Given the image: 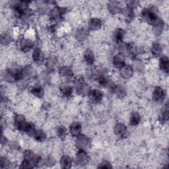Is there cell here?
Segmentation results:
<instances>
[{"label": "cell", "instance_id": "obj_1", "mask_svg": "<svg viewBox=\"0 0 169 169\" xmlns=\"http://www.w3.org/2000/svg\"><path fill=\"white\" fill-rule=\"evenodd\" d=\"M153 97L155 101H160L165 97V92L161 87H156L153 92Z\"/></svg>", "mask_w": 169, "mask_h": 169}, {"label": "cell", "instance_id": "obj_2", "mask_svg": "<svg viewBox=\"0 0 169 169\" xmlns=\"http://www.w3.org/2000/svg\"><path fill=\"white\" fill-rule=\"evenodd\" d=\"M102 95L101 91L99 90H94L90 93V99L91 101H93L94 103H97V102H100L102 100Z\"/></svg>", "mask_w": 169, "mask_h": 169}, {"label": "cell", "instance_id": "obj_3", "mask_svg": "<svg viewBox=\"0 0 169 169\" xmlns=\"http://www.w3.org/2000/svg\"><path fill=\"white\" fill-rule=\"evenodd\" d=\"M27 122H25V119L22 116H17L15 118V125L19 130H24Z\"/></svg>", "mask_w": 169, "mask_h": 169}, {"label": "cell", "instance_id": "obj_4", "mask_svg": "<svg viewBox=\"0 0 169 169\" xmlns=\"http://www.w3.org/2000/svg\"><path fill=\"white\" fill-rule=\"evenodd\" d=\"M81 130V124L78 122H75L72 124L70 127V132L73 136H77L80 134Z\"/></svg>", "mask_w": 169, "mask_h": 169}, {"label": "cell", "instance_id": "obj_5", "mask_svg": "<svg viewBox=\"0 0 169 169\" xmlns=\"http://www.w3.org/2000/svg\"><path fill=\"white\" fill-rule=\"evenodd\" d=\"M32 58L36 63H41L44 60V55L39 49H37L33 52Z\"/></svg>", "mask_w": 169, "mask_h": 169}, {"label": "cell", "instance_id": "obj_6", "mask_svg": "<svg viewBox=\"0 0 169 169\" xmlns=\"http://www.w3.org/2000/svg\"><path fill=\"white\" fill-rule=\"evenodd\" d=\"M160 68L163 71L166 73H168V59L166 56H163L161 58L160 63H159Z\"/></svg>", "mask_w": 169, "mask_h": 169}, {"label": "cell", "instance_id": "obj_7", "mask_svg": "<svg viewBox=\"0 0 169 169\" xmlns=\"http://www.w3.org/2000/svg\"><path fill=\"white\" fill-rule=\"evenodd\" d=\"M84 60H85V61L88 64H93L94 63V58L93 53L90 50H87L86 51L84 55Z\"/></svg>", "mask_w": 169, "mask_h": 169}, {"label": "cell", "instance_id": "obj_8", "mask_svg": "<svg viewBox=\"0 0 169 169\" xmlns=\"http://www.w3.org/2000/svg\"><path fill=\"white\" fill-rule=\"evenodd\" d=\"M32 46V42L29 40H22V42L20 43V48L23 52H27Z\"/></svg>", "mask_w": 169, "mask_h": 169}, {"label": "cell", "instance_id": "obj_9", "mask_svg": "<svg viewBox=\"0 0 169 169\" xmlns=\"http://www.w3.org/2000/svg\"><path fill=\"white\" fill-rule=\"evenodd\" d=\"M115 132H116V134L118 135L123 136V135L125 134V132H126V127L123 124H119L115 127Z\"/></svg>", "mask_w": 169, "mask_h": 169}, {"label": "cell", "instance_id": "obj_10", "mask_svg": "<svg viewBox=\"0 0 169 169\" xmlns=\"http://www.w3.org/2000/svg\"><path fill=\"white\" fill-rule=\"evenodd\" d=\"M61 165L63 168H70L71 165V158L69 157L68 156H64V157H63L61 160Z\"/></svg>", "mask_w": 169, "mask_h": 169}, {"label": "cell", "instance_id": "obj_11", "mask_svg": "<svg viewBox=\"0 0 169 169\" xmlns=\"http://www.w3.org/2000/svg\"><path fill=\"white\" fill-rule=\"evenodd\" d=\"M77 160L79 161V163H85L88 161V156L86 154L85 152H84L83 151H81L80 152L78 153L77 154Z\"/></svg>", "mask_w": 169, "mask_h": 169}, {"label": "cell", "instance_id": "obj_12", "mask_svg": "<svg viewBox=\"0 0 169 169\" xmlns=\"http://www.w3.org/2000/svg\"><path fill=\"white\" fill-rule=\"evenodd\" d=\"M113 63L116 68H123L124 65V60L121 56H116L114 58Z\"/></svg>", "mask_w": 169, "mask_h": 169}, {"label": "cell", "instance_id": "obj_13", "mask_svg": "<svg viewBox=\"0 0 169 169\" xmlns=\"http://www.w3.org/2000/svg\"><path fill=\"white\" fill-rule=\"evenodd\" d=\"M101 26V20H99L98 19H93L91 20L90 22H89V27L93 30L99 29Z\"/></svg>", "mask_w": 169, "mask_h": 169}, {"label": "cell", "instance_id": "obj_14", "mask_svg": "<svg viewBox=\"0 0 169 169\" xmlns=\"http://www.w3.org/2000/svg\"><path fill=\"white\" fill-rule=\"evenodd\" d=\"M34 136L35 139L38 142H42L46 139V135L42 130H36Z\"/></svg>", "mask_w": 169, "mask_h": 169}, {"label": "cell", "instance_id": "obj_15", "mask_svg": "<svg viewBox=\"0 0 169 169\" xmlns=\"http://www.w3.org/2000/svg\"><path fill=\"white\" fill-rule=\"evenodd\" d=\"M140 121V116L138 113L134 112L132 114L130 117V124L133 125H136L139 123Z\"/></svg>", "mask_w": 169, "mask_h": 169}, {"label": "cell", "instance_id": "obj_16", "mask_svg": "<svg viewBox=\"0 0 169 169\" xmlns=\"http://www.w3.org/2000/svg\"><path fill=\"white\" fill-rule=\"evenodd\" d=\"M61 93H62L63 95L67 97L71 96V94L73 93V89L70 86H63V87L61 89Z\"/></svg>", "mask_w": 169, "mask_h": 169}, {"label": "cell", "instance_id": "obj_17", "mask_svg": "<svg viewBox=\"0 0 169 169\" xmlns=\"http://www.w3.org/2000/svg\"><path fill=\"white\" fill-rule=\"evenodd\" d=\"M31 93L35 96L41 97L43 95V89L40 86L35 87L32 88Z\"/></svg>", "mask_w": 169, "mask_h": 169}, {"label": "cell", "instance_id": "obj_18", "mask_svg": "<svg viewBox=\"0 0 169 169\" xmlns=\"http://www.w3.org/2000/svg\"><path fill=\"white\" fill-rule=\"evenodd\" d=\"M122 74L123 75H125V76L124 77L125 78L130 77L131 76L132 74V68L129 67V66H126V67H125V68H122Z\"/></svg>", "mask_w": 169, "mask_h": 169}, {"label": "cell", "instance_id": "obj_19", "mask_svg": "<svg viewBox=\"0 0 169 169\" xmlns=\"http://www.w3.org/2000/svg\"><path fill=\"white\" fill-rule=\"evenodd\" d=\"M161 50H162V48H161V46L159 44H154L153 45L152 52L154 55H159L161 52Z\"/></svg>", "mask_w": 169, "mask_h": 169}, {"label": "cell", "instance_id": "obj_20", "mask_svg": "<svg viewBox=\"0 0 169 169\" xmlns=\"http://www.w3.org/2000/svg\"><path fill=\"white\" fill-rule=\"evenodd\" d=\"M109 7H111L110 10L112 13H118L120 11V9L118 7V2L112 1L111 2V4L108 5Z\"/></svg>", "mask_w": 169, "mask_h": 169}, {"label": "cell", "instance_id": "obj_21", "mask_svg": "<svg viewBox=\"0 0 169 169\" xmlns=\"http://www.w3.org/2000/svg\"><path fill=\"white\" fill-rule=\"evenodd\" d=\"M58 135L61 138H64L67 135V130L64 126H60L58 129Z\"/></svg>", "mask_w": 169, "mask_h": 169}, {"label": "cell", "instance_id": "obj_22", "mask_svg": "<svg viewBox=\"0 0 169 169\" xmlns=\"http://www.w3.org/2000/svg\"><path fill=\"white\" fill-rule=\"evenodd\" d=\"M124 37V32L122 29H118L114 34V37L118 41H121Z\"/></svg>", "mask_w": 169, "mask_h": 169}, {"label": "cell", "instance_id": "obj_23", "mask_svg": "<svg viewBox=\"0 0 169 169\" xmlns=\"http://www.w3.org/2000/svg\"><path fill=\"white\" fill-rule=\"evenodd\" d=\"M63 70H61V74L63 77H70L72 75V71L69 68H63Z\"/></svg>", "mask_w": 169, "mask_h": 169}, {"label": "cell", "instance_id": "obj_24", "mask_svg": "<svg viewBox=\"0 0 169 169\" xmlns=\"http://www.w3.org/2000/svg\"><path fill=\"white\" fill-rule=\"evenodd\" d=\"M84 137L83 138V139H81V138L79 139V140L80 141V142H82V143H84H84H87L88 142L87 139H86V138H84ZM87 145V143H84V144H82V143H80V144H79V146H81L82 147L84 148V147H86Z\"/></svg>", "mask_w": 169, "mask_h": 169}]
</instances>
